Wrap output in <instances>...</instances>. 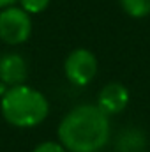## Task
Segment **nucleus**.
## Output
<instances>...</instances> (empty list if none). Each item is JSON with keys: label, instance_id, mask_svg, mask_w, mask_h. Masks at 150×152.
<instances>
[{"label": "nucleus", "instance_id": "nucleus-3", "mask_svg": "<svg viewBox=\"0 0 150 152\" xmlns=\"http://www.w3.org/2000/svg\"><path fill=\"white\" fill-rule=\"evenodd\" d=\"M30 34L32 20L25 9L9 5L0 11V41L9 46H18L27 42Z\"/></svg>", "mask_w": 150, "mask_h": 152}, {"label": "nucleus", "instance_id": "nucleus-2", "mask_svg": "<svg viewBox=\"0 0 150 152\" xmlns=\"http://www.w3.org/2000/svg\"><path fill=\"white\" fill-rule=\"evenodd\" d=\"M0 113L7 124L20 129H30L46 120L50 103L41 90L21 83L7 87L0 96Z\"/></svg>", "mask_w": 150, "mask_h": 152}, {"label": "nucleus", "instance_id": "nucleus-1", "mask_svg": "<svg viewBox=\"0 0 150 152\" xmlns=\"http://www.w3.org/2000/svg\"><path fill=\"white\" fill-rule=\"evenodd\" d=\"M57 134L67 152H99L111 138L110 115L97 104H78L62 117Z\"/></svg>", "mask_w": 150, "mask_h": 152}, {"label": "nucleus", "instance_id": "nucleus-8", "mask_svg": "<svg viewBox=\"0 0 150 152\" xmlns=\"http://www.w3.org/2000/svg\"><path fill=\"white\" fill-rule=\"evenodd\" d=\"M145 149V136L140 131H125L120 136V151L122 152H140Z\"/></svg>", "mask_w": 150, "mask_h": 152}, {"label": "nucleus", "instance_id": "nucleus-7", "mask_svg": "<svg viewBox=\"0 0 150 152\" xmlns=\"http://www.w3.org/2000/svg\"><path fill=\"white\" fill-rule=\"evenodd\" d=\"M122 11L131 18H147L150 14V0H118Z\"/></svg>", "mask_w": 150, "mask_h": 152}, {"label": "nucleus", "instance_id": "nucleus-11", "mask_svg": "<svg viewBox=\"0 0 150 152\" xmlns=\"http://www.w3.org/2000/svg\"><path fill=\"white\" fill-rule=\"evenodd\" d=\"M18 0H0V9H4V7H9V5H14Z\"/></svg>", "mask_w": 150, "mask_h": 152}, {"label": "nucleus", "instance_id": "nucleus-9", "mask_svg": "<svg viewBox=\"0 0 150 152\" xmlns=\"http://www.w3.org/2000/svg\"><path fill=\"white\" fill-rule=\"evenodd\" d=\"M21 4V9H25L28 14H39L42 11H46V7L50 5V0H18Z\"/></svg>", "mask_w": 150, "mask_h": 152}, {"label": "nucleus", "instance_id": "nucleus-4", "mask_svg": "<svg viewBox=\"0 0 150 152\" xmlns=\"http://www.w3.org/2000/svg\"><path fill=\"white\" fill-rule=\"evenodd\" d=\"M99 62L97 57L87 48L73 50L64 60V75L69 83L76 87H87L97 76Z\"/></svg>", "mask_w": 150, "mask_h": 152}, {"label": "nucleus", "instance_id": "nucleus-10", "mask_svg": "<svg viewBox=\"0 0 150 152\" xmlns=\"http://www.w3.org/2000/svg\"><path fill=\"white\" fill-rule=\"evenodd\" d=\"M32 152H67V151H66V147H64L60 142H51V140H48V142L39 143Z\"/></svg>", "mask_w": 150, "mask_h": 152}, {"label": "nucleus", "instance_id": "nucleus-5", "mask_svg": "<svg viewBox=\"0 0 150 152\" xmlns=\"http://www.w3.org/2000/svg\"><path fill=\"white\" fill-rule=\"evenodd\" d=\"M95 104L110 117L122 113L129 104V88L120 81H110L99 90Z\"/></svg>", "mask_w": 150, "mask_h": 152}, {"label": "nucleus", "instance_id": "nucleus-6", "mask_svg": "<svg viewBox=\"0 0 150 152\" xmlns=\"http://www.w3.org/2000/svg\"><path fill=\"white\" fill-rule=\"evenodd\" d=\"M28 78V64L23 55L16 51H5L0 55V81L5 87L25 83Z\"/></svg>", "mask_w": 150, "mask_h": 152}]
</instances>
